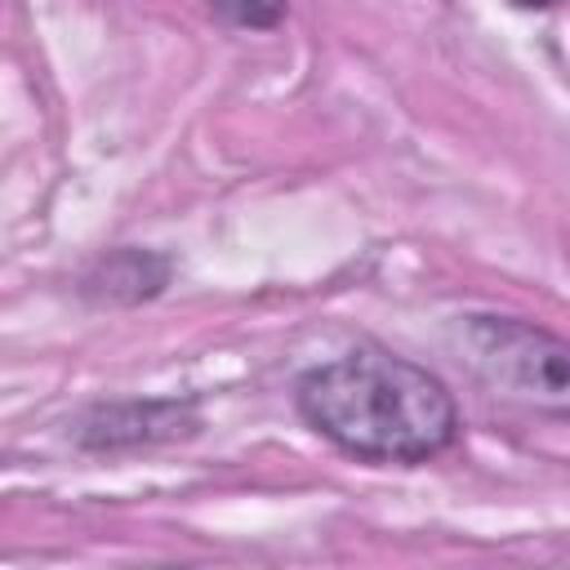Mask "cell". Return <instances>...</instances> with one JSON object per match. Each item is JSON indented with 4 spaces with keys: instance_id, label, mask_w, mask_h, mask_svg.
<instances>
[{
    "instance_id": "cell-1",
    "label": "cell",
    "mask_w": 570,
    "mask_h": 570,
    "mask_svg": "<svg viewBox=\"0 0 570 570\" xmlns=\"http://www.w3.org/2000/svg\"><path fill=\"white\" fill-rule=\"evenodd\" d=\"M294 396L325 441L374 463H423L459 436L450 387L432 370L379 347L307 370Z\"/></svg>"
},
{
    "instance_id": "cell-2",
    "label": "cell",
    "mask_w": 570,
    "mask_h": 570,
    "mask_svg": "<svg viewBox=\"0 0 570 570\" xmlns=\"http://www.w3.org/2000/svg\"><path fill=\"white\" fill-rule=\"evenodd\" d=\"M468 370L508 401L570 414V338L512 316H459L454 325Z\"/></svg>"
},
{
    "instance_id": "cell-3",
    "label": "cell",
    "mask_w": 570,
    "mask_h": 570,
    "mask_svg": "<svg viewBox=\"0 0 570 570\" xmlns=\"http://www.w3.org/2000/svg\"><path fill=\"white\" fill-rule=\"evenodd\" d=\"M196 423L200 419L191 401H125V405H98L76 436L89 450H120V445L187 436L196 432Z\"/></svg>"
},
{
    "instance_id": "cell-4",
    "label": "cell",
    "mask_w": 570,
    "mask_h": 570,
    "mask_svg": "<svg viewBox=\"0 0 570 570\" xmlns=\"http://www.w3.org/2000/svg\"><path fill=\"white\" fill-rule=\"evenodd\" d=\"M165 263L138 249H125L116 258H107L94 276H89V294H102L111 303H134V298H151L165 285Z\"/></svg>"
},
{
    "instance_id": "cell-5",
    "label": "cell",
    "mask_w": 570,
    "mask_h": 570,
    "mask_svg": "<svg viewBox=\"0 0 570 570\" xmlns=\"http://www.w3.org/2000/svg\"><path fill=\"white\" fill-rule=\"evenodd\" d=\"M214 9H218L227 22H236V27L267 31V27H276V22L285 18L289 0H214Z\"/></svg>"
},
{
    "instance_id": "cell-6",
    "label": "cell",
    "mask_w": 570,
    "mask_h": 570,
    "mask_svg": "<svg viewBox=\"0 0 570 570\" xmlns=\"http://www.w3.org/2000/svg\"><path fill=\"white\" fill-rule=\"evenodd\" d=\"M517 4H525V9H548V4H557V0H517Z\"/></svg>"
}]
</instances>
